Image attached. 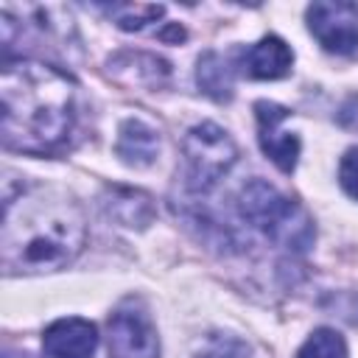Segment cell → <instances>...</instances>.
Segmentation results:
<instances>
[{
    "label": "cell",
    "instance_id": "cell-13",
    "mask_svg": "<svg viewBox=\"0 0 358 358\" xmlns=\"http://www.w3.org/2000/svg\"><path fill=\"white\" fill-rule=\"evenodd\" d=\"M196 78H199V87L210 98H215V101H229L232 98V76H229V67L224 64V59L218 53L210 50L199 59Z\"/></svg>",
    "mask_w": 358,
    "mask_h": 358
},
{
    "label": "cell",
    "instance_id": "cell-6",
    "mask_svg": "<svg viewBox=\"0 0 358 358\" xmlns=\"http://www.w3.org/2000/svg\"><path fill=\"white\" fill-rule=\"evenodd\" d=\"M308 28L330 53L350 56L358 50V6L352 3L308 6Z\"/></svg>",
    "mask_w": 358,
    "mask_h": 358
},
{
    "label": "cell",
    "instance_id": "cell-17",
    "mask_svg": "<svg viewBox=\"0 0 358 358\" xmlns=\"http://www.w3.org/2000/svg\"><path fill=\"white\" fill-rule=\"evenodd\" d=\"M235 338H227V336H213L210 338V350H207V358H238V355H229L227 347H232Z\"/></svg>",
    "mask_w": 358,
    "mask_h": 358
},
{
    "label": "cell",
    "instance_id": "cell-18",
    "mask_svg": "<svg viewBox=\"0 0 358 358\" xmlns=\"http://www.w3.org/2000/svg\"><path fill=\"white\" fill-rule=\"evenodd\" d=\"M8 358H31V355H8Z\"/></svg>",
    "mask_w": 358,
    "mask_h": 358
},
{
    "label": "cell",
    "instance_id": "cell-10",
    "mask_svg": "<svg viewBox=\"0 0 358 358\" xmlns=\"http://www.w3.org/2000/svg\"><path fill=\"white\" fill-rule=\"evenodd\" d=\"M115 151H117V157L126 165L145 168L159 154V134L151 126H145L143 120H126L117 129V145H115Z\"/></svg>",
    "mask_w": 358,
    "mask_h": 358
},
{
    "label": "cell",
    "instance_id": "cell-8",
    "mask_svg": "<svg viewBox=\"0 0 358 358\" xmlns=\"http://www.w3.org/2000/svg\"><path fill=\"white\" fill-rule=\"evenodd\" d=\"M95 347H98L95 324L78 316L53 322L42 336V350L48 358H92Z\"/></svg>",
    "mask_w": 358,
    "mask_h": 358
},
{
    "label": "cell",
    "instance_id": "cell-12",
    "mask_svg": "<svg viewBox=\"0 0 358 358\" xmlns=\"http://www.w3.org/2000/svg\"><path fill=\"white\" fill-rule=\"evenodd\" d=\"M106 210L112 218H117L123 227H145L154 218V204L151 196L134 187H112L106 196Z\"/></svg>",
    "mask_w": 358,
    "mask_h": 358
},
{
    "label": "cell",
    "instance_id": "cell-7",
    "mask_svg": "<svg viewBox=\"0 0 358 358\" xmlns=\"http://www.w3.org/2000/svg\"><path fill=\"white\" fill-rule=\"evenodd\" d=\"M288 109L271 101H257L255 103V117H257V140L263 154L285 173L294 171L296 157H299V137L288 129H282V123L288 120Z\"/></svg>",
    "mask_w": 358,
    "mask_h": 358
},
{
    "label": "cell",
    "instance_id": "cell-2",
    "mask_svg": "<svg viewBox=\"0 0 358 358\" xmlns=\"http://www.w3.org/2000/svg\"><path fill=\"white\" fill-rule=\"evenodd\" d=\"M3 145L22 154H50L67 143L76 117V84L62 70L17 59L3 64Z\"/></svg>",
    "mask_w": 358,
    "mask_h": 358
},
{
    "label": "cell",
    "instance_id": "cell-1",
    "mask_svg": "<svg viewBox=\"0 0 358 358\" xmlns=\"http://www.w3.org/2000/svg\"><path fill=\"white\" fill-rule=\"evenodd\" d=\"M84 241V215L70 196L53 187L6 193L0 263L8 274L56 271L76 260Z\"/></svg>",
    "mask_w": 358,
    "mask_h": 358
},
{
    "label": "cell",
    "instance_id": "cell-11",
    "mask_svg": "<svg viewBox=\"0 0 358 358\" xmlns=\"http://www.w3.org/2000/svg\"><path fill=\"white\" fill-rule=\"evenodd\" d=\"M109 70L117 81L123 84H148V87H159L168 78V62L151 56V53H120L109 62Z\"/></svg>",
    "mask_w": 358,
    "mask_h": 358
},
{
    "label": "cell",
    "instance_id": "cell-16",
    "mask_svg": "<svg viewBox=\"0 0 358 358\" xmlns=\"http://www.w3.org/2000/svg\"><path fill=\"white\" fill-rule=\"evenodd\" d=\"M338 182H341V187H344L352 199H358V145H352V148L341 157Z\"/></svg>",
    "mask_w": 358,
    "mask_h": 358
},
{
    "label": "cell",
    "instance_id": "cell-4",
    "mask_svg": "<svg viewBox=\"0 0 358 358\" xmlns=\"http://www.w3.org/2000/svg\"><path fill=\"white\" fill-rule=\"evenodd\" d=\"M182 159L190 190L204 193L235 165L238 148L232 137L215 123H199L182 140Z\"/></svg>",
    "mask_w": 358,
    "mask_h": 358
},
{
    "label": "cell",
    "instance_id": "cell-14",
    "mask_svg": "<svg viewBox=\"0 0 358 358\" xmlns=\"http://www.w3.org/2000/svg\"><path fill=\"white\" fill-rule=\"evenodd\" d=\"M162 11H165L162 6H148V3H112V6H106V14L123 31H140L148 22L159 20Z\"/></svg>",
    "mask_w": 358,
    "mask_h": 358
},
{
    "label": "cell",
    "instance_id": "cell-5",
    "mask_svg": "<svg viewBox=\"0 0 358 358\" xmlns=\"http://www.w3.org/2000/svg\"><path fill=\"white\" fill-rule=\"evenodd\" d=\"M106 338H109V358H157L159 341L157 330L143 310L140 302L126 299L115 308V313L106 322Z\"/></svg>",
    "mask_w": 358,
    "mask_h": 358
},
{
    "label": "cell",
    "instance_id": "cell-9",
    "mask_svg": "<svg viewBox=\"0 0 358 358\" xmlns=\"http://www.w3.org/2000/svg\"><path fill=\"white\" fill-rule=\"evenodd\" d=\"M241 64L252 78H282L294 64V53L280 36H263L257 45L243 50Z\"/></svg>",
    "mask_w": 358,
    "mask_h": 358
},
{
    "label": "cell",
    "instance_id": "cell-15",
    "mask_svg": "<svg viewBox=\"0 0 358 358\" xmlns=\"http://www.w3.org/2000/svg\"><path fill=\"white\" fill-rule=\"evenodd\" d=\"M296 358H347V344H344V338H341L338 330L319 327L299 347Z\"/></svg>",
    "mask_w": 358,
    "mask_h": 358
},
{
    "label": "cell",
    "instance_id": "cell-3",
    "mask_svg": "<svg viewBox=\"0 0 358 358\" xmlns=\"http://www.w3.org/2000/svg\"><path fill=\"white\" fill-rule=\"evenodd\" d=\"M238 213L277 246L291 252H305L316 238L308 210L263 179H252L241 187Z\"/></svg>",
    "mask_w": 358,
    "mask_h": 358
}]
</instances>
